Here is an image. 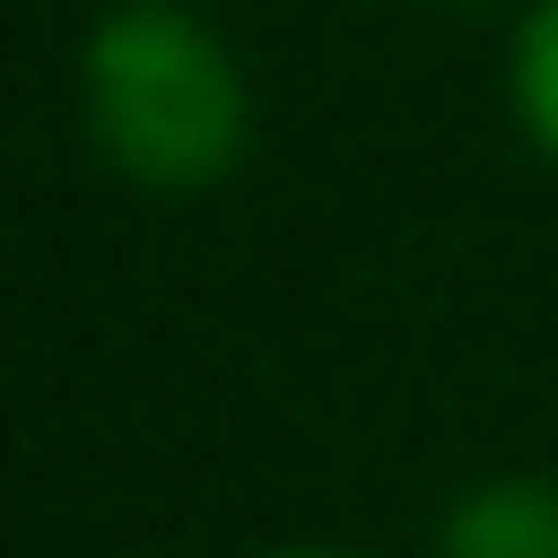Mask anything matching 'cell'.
Returning <instances> with one entry per match:
<instances>
[{
	"label": "cell",
	"mask_w": 558,
	"mask_h": 558,
	"mask_svg": "<svg viewBox=\"0 0 558 558\" xmlns=\"http://www.w3.org/2000/svg\"><path fill=\"white\" fill-rule=\"evenodd\" d=\"M94 145L156 197H197L248 156V73L186 11H114L83 52Z\"/></svg>",
	"instance_id": "1"
},
{
	"label": "cell",
	"mask_w": 558,
	"mask_h": 558,
	"mask_svg": "<svg viewBox=\"0 0 558 558\" xmlns=\"http://www.w3.org/2000/svg\"><path fill=\"white\" fill-rule=\"evenodd\" d=\"M445 558H558V486L548 476H507L445 518Z\"/></svg>",
	"instance_id": "2"
},
{
	"label": "cell",
	"mask_w": 558,
	"mask_h": 558,
	"mask_svg": "<svg viewBox=\"0 0 558 558\" xmlns=\"http://www.w3.org/2000/svg\"><path fill=\"white\" fill-rule=\"evenodd\" d=\"M507 94H518V124L558 156V0L518 21V52H507Z\"/></svg>",
	"instance_id": "3"
},
{
	"label": "cell",
	"mask_w": 558,
	"mask_h": 558,
	"mask_svg": "<svg viewBox=\"0 0 558 558\" xmlns=\"http://www.w3.org/2000/svg\"><path fill=\"white\" fill-rule=\"evenodd\" d=\"M290 558H331V548H290Z\"/></svg>",
	"instance_id": "4"
},
{
	"label": "cell",
	"mask_w": 558,
	"mask_h": 558,
	"mask_svg": "<svg viewBox=\"0 0 558 558\" xmlns=\"http://www.w3.org/2000/svg\"><path fill=\"white\" fill-rule=\"evenodd\" d=\"M465 11H476V0H465Z\"/></svg>",
	"instance_id": "5"
}]
</instances>
